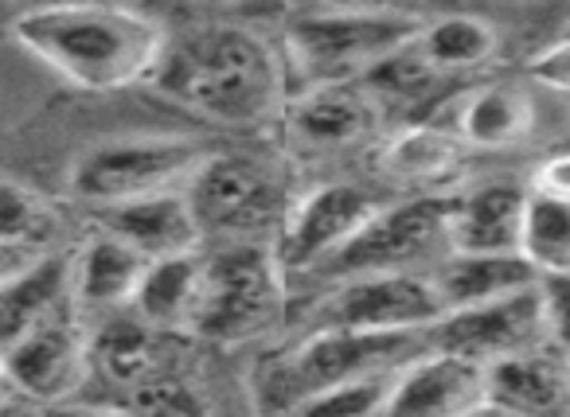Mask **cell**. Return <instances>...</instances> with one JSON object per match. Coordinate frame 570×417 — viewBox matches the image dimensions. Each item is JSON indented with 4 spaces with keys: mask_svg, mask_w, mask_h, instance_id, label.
<instances>
[{
    "mask_svg": "<svg viewBox=\"0 0 570 417\" xmlns=\"http://www.w3.org/2000/svg\"><path fill=\"white\" fill-rule=\"evenodd\" d=\"M153 90L223 126H262L282 118L294 95L285 56L243 24H204L168 36Z\"/></svg>",
    "mask_w": 570,
    "mask_h": 417,
    "instance_id": "obj_1",
    "label": "cell"
},
{
    "mask_svg": "<svg viewBox=\"0 0 570 417\" xmlns=\"http://www.w3.org/2000/svg\"><path fill=\"white\" fill-rule=\"evenodd\" d=\"M12 36L67 87L87 95H114L149 82L168 43L157 20L118 0L20 12L12 20Z\"/></svg>",
    "mask_w": 570,
    "mask_h": 417,
    "instance_id": "obj_2",
    "label": "cell"
},
{
    "mask_svg": "<svg viewBox=\"0 0 570 417\" xmlns=\"http://www.w3.org/2000/svg\"><path fill=\"white\" fill-rule=\"evenodd\" d=\"M430 347V331H356L313 328L289 351L269 355L250 378L254 406L266 414H302L321 390L414 359Z\"/></svg>",
    "mask_w": 570,
    "mask_h": 417,
    "instance_id": "obj_3",
    "label": "cell"
},
{
    "mask_svg": "<svg viewBox=\"0 0 570 417\" xmlns=\"http://www.w3.org/2000/svg\"><path fill=\"white\" fill-rule=\"evenodd\" d=\"M184 191L204 242H274L289 207L302 196L282 165L250 152H207Z\"/></svg>",
    "mask_w": 570,
    "mask_h": 417,
    "instance_id": "obj_4",
    "label": "cell"
},
{
    "mask_svg": "<svg viewBox=\"0 0 570 417\" xmlns=\"http://www.w3.org/2000/svg\"><path fill=\"white\" fill-rule=\"evenodd\" d=\"M199 141L180 133H141V137H114L98 141L75 157L67 168V196L90 211L129 203V199L173 191L191 180L207 160Z\"/></svg>",
    "mask_w": 570,
    "mask_h": 417,
    "instance_id": "obj_5",
    "label": "cell"
},
{
    "mask_svg": "<svg viewBox=\"0 0 570 417\" xmlns=\"http://www.w3.org/2000/svg\"><path fill=\"white\" fill-rule=\"evenodd\" d=\"M285 305V269L269 242H223L204 258L188 336L243 344L274 324Z\"/></svg>",
    "mask_w": 570,
    "mask_h": 417,
    "instance_id": "obj_6",
    "label": "cell"
},
{
    "mask_svg": "<svg viewBox=\"0 0 570 417\" xmlns=\"http://www.w3.org/2000/svg\"><path fill=\"white\" fill-rule=\"evenodd\" d=\"M419 24L422 17H395V12L317 9L285 28L282 56L289 75L302 79V87L352 82L364 79L395 48H403L419 32Z\"/></svg>",
    "mask_w": 570,
    "mask_h": 417,
    "instance_id": "obj_7",
    "label": "cell"
},
{
    "mask_svg": "<svg viewBox=\"0 0 570 417\" xmlns=\"http://www.w3.org/2000/svg\"><path fill=\"white\" fill-rule=\"evenodd\" d=\"M450 254L445 238V199H406L372 215L333 261L317 269L328 281L364 274H422V266Z\"/></svg>",
    "mask_w": 570,
    "mask_h": 417,
    "instance_id": "obj_8",
    "label": "cell"
},
{
    "mask_svg": "<svg viewBox=\"0 0 570 417\" xmlns=\"http://www.w3.org/2000/svg\"><path fill=\"white\" fill-rule=\"evenodd\" d=\"M551 339V289L547 277L484 305L453 308L430 328V344L476 363L504 359Z\"/></svg>",
    "mask_w": 570,
    "mask_h": 417,
    "instance_id": "obj_9",
    "label": "cell"
},
{
    "mask_svg": "<svg viewBox=\"0 0 570 417\" xmlns=\"http://www.w3.org/2000/svg\"><path fill=\"white\" fill-rule=\"evenodd\" d=\"M0 367L4 383L32 401H63L87 383L95 367L87 316L75 308V300H63L48 320L28 328L17 344L0 351Z\"/></svg>",
    "mask_w": 570,
    "mask_h": 417,
    "instance_id": "obj_10",
    "label": "cell"
},
{
    "mask_svg": "<svg viewBox=\"0 0 570 417\" xmlns=\"http://www.w3.org/2000/svg\"><path fill=\"white\" fill-rule=\"evenodd\" d=\"M442 316L445 305L430 274H364L336 281V292L313 312V328L430 331Z\"/></svg>",
    "mask_w": 570,
    "mask_h": 417,
    "instance_id": "obj_11",
    "label": "cell"
},
{
    "mask_svg": "<svg viewBox=\"0 0 570 417\" xmlns=\"http://www.w3.org/2000/svg\"><path fill=\"white\" fill-rule=\"evenodd\" d=\"M375 211H380V199L372 191L356 183H321L297 196L269 246L285 274H317L356 238V230Z\"/></svg>",
    "mask_w": 570,
    "mask_h": 417,
    "instance_id": "obj_12",
    "label": "cell"
},
{
    "mask_svg": "<svg viewBox=\"0 0 570 417\" xmlns=\"http://www.w3.org/2000/svg\"><path fill=\"white\" fill-rule=\"evenodd\" d=\"M282 126L305 152H344L364 141H380L387 118L364 79H352L294 90L282 106Z\"/></svg>",
    "mask_w": 570,
    "mask_h": 417,
    "instance_id": "obj_13",
    "label": "cell"
},
{
    "mask_svg": "<svg viewBox=\"0 0 570 417\" xmlns=\"http://www.w3.org/2000/svg\"><path fill=\"white\" fill-rule=\"evenodd\" d=\"M387 414H484V363L430 344L426 351L403 363L387 398Z\"/></svg>",
    "mask_w": 570,
    "mask_h": 417,
    "instance_id": "obj_14",
    "label": "cell"
},
{
    "mask_svg": "<svg viewBox=\"0 0 570 417\" xmlns=\"http://www.w3.org/2000/svg\"><path fill=\"white\" fill-rule=\"evenodd\" d=\"M570 409V355L554 339L484 363V414Z\"/></svg>",
    "mask_w": 570,
    "mask_h": 417,
    "instance_id": "obj_15",
    "label": "cell"
},
{
    "mask_svg": "<svg viewBox=\"0 0 570 417\" xmlns=\"http://www.w3.org/2000/svg\"><path fill=\"white\" fill-rule=\"evenodd\" d=\"M528 191L512 180H489L445 199L450 254H508L520 250Z\"/></svg>",
    "mask_w": 570,
    "mask_h": 417,
    "instance_id": "obj_16",
    "label": "cell"
},
{
    "mask_svg": "<svg viewBox=\"0 0 570 417\" xmlns=\"http://www.w3.org/2000/svg\"><path fill=\"white\" fill-rule=\"evenodd\" d=\"M98 215V227L118 235L121 242L134 246L141 258H173V254H191L204 246V230L191 211L188 191H157V196L129 199V203L106 207Z\"/></svg>",
    "mask_w": 570,
    "mask_h": 417,
    "instance_id": "obj_17",
    "label": "cell"
},
{
    "mask_svg": "<svg viewBox=\"0 0 570 417\" xmlns=\"http://www.w3.org/2000/svg\"><path fill=\"white\" fill-rule=\"evenodd\" d=\"M469 157V145L442 121H403L380 133L375 172L399 188H438L453 180Z\"/></svg>",
    "mask_w": 570,
    "mask_h": 417,
    "instance_id": "obj_18",
    "label": "cell"
},
{
    "mask_svg": "<svg viewBox=\"0 0 570 417\" xmlns=\"http://www.w3.org/2000/svg\"><path fill=\"white\" fill-rule=\"evenodd\" d=\"M145 266H149V258H141L129 242H121L118 235L98 227L71 258L75 308L87 316V324L106 320V316L129 308L137 285H141Z\"/></svg>",
    "mask_w": 570,
    "mask_h": 417,
    "instance_id": "obj_19",
    "label": "cell"
},
{
    "mask_svg": "<svg viewBox=\"0 0 570 417\" xmlns=\"http://www.w3.org/2000/svg\"><path fill=\"white\" fill-rule=\"evenodd\" d=\"M450 118H434L450 126L469 149H508L520 145L535 129V106L520 82H476L450 98Z\"/></svg>",
    "mask_w": 570,
    "mask_h": 417,
    "instance_id": "obj_20",
    "label": "cell"
},
{
    "mask_svg": "<svg viewBox=\"0 0 570 417\" xmlns=\"http://www.w3.org/2000/svg\"><path fill=\"white\" fill-rule=\"evenodd\" d=\"M173 339V331H157L134 308H121V312L98 320V331H90V359L110 383L129 390V386L173 367L168 363V344Z\"/></svg>",
    "mask_w": 570,
    "mask_h": 417,
    "instance_id": "obj_21",
    "label": "cell"
},
{
    "mask_svg": "<svg viewBox=\"0 0 570 417\" xmlns=\"http://www.w3.org/2000/svg\"><path fill=\"white\" fill-rule=\"evenodd\" d=\"M430 277H434L445 312L469 308V305H484V300H497V297H504V292L523 289V285L543 281V274L523 258V250L445 254Z\"/></svg>",
    "mask_w": 570,
    "mask_h": 417,
    "instance_id": "obj_22",
    "label": "cell"
},
{
    "mask_svg": "<svg viewBox=\"0 0 570 417\" xmlns=\"http://www.w3.org/2000/svg\"><path fill=\"white\" fill-rule=\"evenodd\" d=\"M199 277H204V254L199 250L149 261L129 308L157 331L188 336L191 312H196V297H199Z\"/></svg>",
    "mask_w": 570,
    "mask_h": 417,
    "instance_id": "obj_23",
    "label": "cell"
},
{
    "mask_svg": "<svg viewBox=\"0 0 570 417\" xmlns=\"http://www.w3.org/2000/svg\"><path fill=\"white\" fill-rule=\"evenodd\" d=\"M63 300H71V258L59 250L43 254L36 266L0 285V351L17 344L28 328L48 320Z\"/></svg>",
    "mask_w": 570,
    "mask_h": 417,
    "instance_id": "obj_24",
    "label": "cell"
},
{
    "mask_svg": "<svg viewBox=\"0 0 570 417\" xmlns=\"http://www.w3.org/2000/svg\"><path fill=\"white\" fill-rule=\"evenodd\" d=\"M411 48L419 51L422 63H430L438 75L461 79V75L481 71V67L497 56L500 36L484 17H465V12H458V17L422 20Z\"/></svg>",
    "mask_w": 570,
    "mask_h": 417,
    "instance_id": "obj_25",
    "label": "cell"
},
{
    "mask_svg": "<svg viewBox=\"0 0 570 417\" xmlns=\"http://www.w3.org/2000/svg\"><path fill=\"white\" fill-rule=\"evenodd\" d=\"M63 238V211L43 191L20 180H0V242L48 254Z\"/></svg>",
    "mask_w": 570,
    "mask_h": 417,
    "instance_id": "obj_26",
    "label": "cell"
},
{
    "mask_svg": "<svg viewBox=\"0 0 570 417\" xmlns=\"http://www.w3.org/2000/svg\"><path fill=\"white\" fill-rule=\"evenodd\" d=\"M520 250L543 277H570V199L528 191Z\"/></svg>",
    "mask_w": 570,
    "mask_h": 417,
    "instance_id": "obj_27",
    "label": "cell"
},
{
    "mask_svg": "<svg viewBox=\"0 0 570 417\" xmlns=\"http://www.w3.org/2000/svg\"><path fill=\"white\" fill-rule=\"evenodd\" d=\"M399 370H403V363H399V367L372 370V375L348 378V383L333 386V390H321L317 398L305 401L302 414H348V417L387 414V398H391V390H395Z\"/></svg>",
    "mask_w": 570,
    "mask_h": 417,
    "instance_id": "obj_28",
    "label": "cell"
},
{
    "mask_svg": "<svg viewBox=\"0 0 570 417\" xmlns=\"http://www.w3.org/2000/svg\"><path fill=\"white\" fill-rule=\"evenodd\" d=\"M129 406L141 414H204V409H212V401L199 398L196 386L176 367H168L145 383L129 386Z\"/></svg>",
    "mask_w": 570,
    "mask_h": 417,
    "instance_id": "obj_29",
    "label": "cell"
},
{
    "mask_svg": "<svg viewBox=\"0 0 570 417\" xmlns=\"http://www.w3.org/2000/svg\"><path fill=\"white\" fill-rule=\"evenodd\" d=\"M528 75L539 82V87L554 90V95H570V28H567V36H559V40L551 43V48L531 56Z\"/></svg>",
    "mask_w": 570,
    "mask_h": 417,
    "instance_id": "obj_30",
    "label": "cell"
},
{
    "mask_svg": "<svg viewBox=\"0 0 570 417\" xmlns=\"http://www.w3.org/2000/svg\"><path fill=\"white\" fill-rule=\"evenodd\" d=\"M531 191H543V196H562L570 199V149L547 157L543 165L531 176Z\"/></svg>",
    "mask_w": 570,
    "mask_h": 417,
    "instance_id": "obj_31",
    "label": "cell"
},
{
    "mask_svg": "<svg viewBox=\"0 0 570 417\" xmlns=\"http://www.w3.org/2000/svg\"><path fill=\"white\" fill-rule=\"evenodd\" d=\"M317 9H341V12H395V17H419V0H317Z\"/></svg>",
    "mask_w": 570,
    "mask_h": 417,
    "instance_id": "obj_32",
    "label": "cell"
},
{
    "mask_svg": "<svg viewBox=\"0 0 570 417\" xmlns=\"http://www.w3.org/2000/svg\"><path fill=\"white\" fill-rule=\"evenodd\" d=\"M51 254V250H48ZM43 254L36 250H24V246H9V242H0V285H9L17 274H24L28 266H36Z\"/></svg>",
    "mask_w": 570,
    "mask_h": 417,
    "instance_id": "obj_33",
    "label": "cell"
},
{
    "mask_svg": "<svg viewBox=\"0 0 570 417\" xmlns=\"http://www.w3.org/2000/svg\"><path fill=\"white\" fill-rule=\"evenodd\" d=\"M17 12H43V9H67V4H87V0H12Z\"/></svg>",
    "mask_w": 570,
    "mask_h": 417,
    "instance_id": "obj_34",
    "label": "cell"
},
{
    "mask_svg": "<svg viewBox=\"0 0 570 417\" xmlns=\"http://www.w3.org/2000/svg\"><path fill=\"white\" fill-rule=\"evenodd\" d=\"M4 386H9V383H4V367H0V390H4Z\"/></svg>",
    "mask_w": 570,
    "mask_h": 417,
    "instance_id": "obj_35",
    "label": "cell"
},
{
    "mask_svg": "<svg viewBox=\"0 0 570 417\" xmlns=\"http://www.w3.org/2000/svg\"><path fill=\"white\" fill-rule=\"evenodd\" d=\"M196 4H223V0H196Z\"/></svg>",
    "mask_w": 570,
    "mask_h": 417,
    "instance_id": "obj_36",
    "label": "cell"
},
{
    "mask_svg": "<svg viewBox=\"0 0 570 417\" xmlns=\"http://www.w3.org/2000/svg\"><path fill=\"white\" fill-rule=\"evenodd\" d=\"M567 281H570V277H567Z\"/></svg>",
    "mask_w": 570,
    "mask_h": 417,
    "instance_id": "obj_37",
    "label": "cell"
}]
</instances>
